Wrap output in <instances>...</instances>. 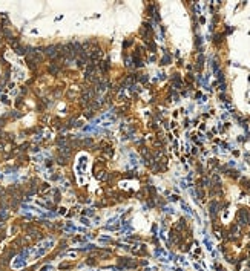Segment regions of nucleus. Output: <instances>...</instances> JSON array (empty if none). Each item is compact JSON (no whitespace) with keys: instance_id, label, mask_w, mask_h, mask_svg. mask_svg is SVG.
<instances>
[{"instance_id":"f257e3e1","label":"nucleus","mask_w":250,"mask_h":271,"mask_svg":"<svg viewBox=\"0 0 250 271\" xmlns=\"http://www.w3.org/2000/svg\"><path fill=\"white\" fill-rule=\"evenodd\" d=\"M55 245V241L54 239H45L43 242H40L37 247H32V248H28L25 250L22 254L15 256L14 261L11 262V268L12 270H22L25 267H28L31 262H35L38 261L40 257H43L48 251H51Z\"/></svg>"},{"instance_id":"f03ea898","label":"nucleus","mask_w":250,"mask_h":271,"mask_svg":"<svg viewBox=\"0 0 250 271\" xmlns=\"http://www.w3.org/2000/svg\"><path fill=\"white\" fill-rule=\"evenodd\" d=\"M88 155L81 153L78 158H77V165H75V172H77V176H78V182L83 184L85 182V175L88 172V165H89V161H88Z\"/></svg>"},{"instance_id":"7ed1b4c3","label":"nucleus","mask_w":250,"mask_h":271,"mask_svg":"<svg viewBox=\"0 0 250 271\" xmlns=\"http://www.w3.org/2000/svg\"><path fill=\"white\" fill-rule=\"evenodd\" d=\"M65 230H66L68 233H75V231L78 230V227H75V225H74V222H68V224H66V227H65Z\"/></svg>"},{"instance_id":"20e7f679","label":"nucleus","mask_w":250,"mask_h":271,"mask_svg":"<svg viewBox=\"0 0 250 271\" xmlns=\"http://www.w3.org/2000/svg\"><path fill=\"white\" fill-rule=\"evenodd\" d=\"M98 242H100V244H108V242H111V236H101V238L98 239Z\"/></svg>"},{"instance_id":"39448f33","label":"nucleus","mask_w":250,"mask_h":271,"mask_svg":"<svg viewBox=\"0 0 250 271\" xmlns=\"http://www.w3.org/2000/svg\"><path fill=\"white\" fill-rule=\"evenodd\" d=\"M80 222H81L85 227H91V222H89V219H88V218H85V216H83V218H80Z\"/></svg>"},{"instance_id":"423d86ee","label":"nucleus","mask_w":250,"mask_h":271,"mask_svg":"<svg viewBox=\"0 0 250 271\" xmlns=\"http://www.w3.org/2000/svg\"><path fill=\"white\" fill-rule=\"evenodd\" d=\"M40 271H54V267H52V265H46V267H43Z\"/></svg>"},{"instance_id":"0eeeda50","label":"nucleus","mask_w":250,"mask_h":271,"mask_svg":"<svg viewBox=\"0 0 250 271\" xmlns=\"http://www.w3.org/2000/svg\"><path fill=\"white\" fill-rule=\"evenodd\" d=\"M66 256H68V257H72V259H74V257H77V253H75V251H69V253H68Z\"/></svg>"},{"instance_id":"6e6552de","label":"nucleus","mask_w":250,"mask_h":271,"mask_svg":"<svg viewBox=\"0 0 250 271\" xmlns=\"http://www.w3.org/2000/svg\"><path fill=\"white\" fill-rule=\"evenodd\" d=\"M60 215H62V216H63V215H66V208H65V207H62V208H60Z\"/></svg>"}]
</instances>
